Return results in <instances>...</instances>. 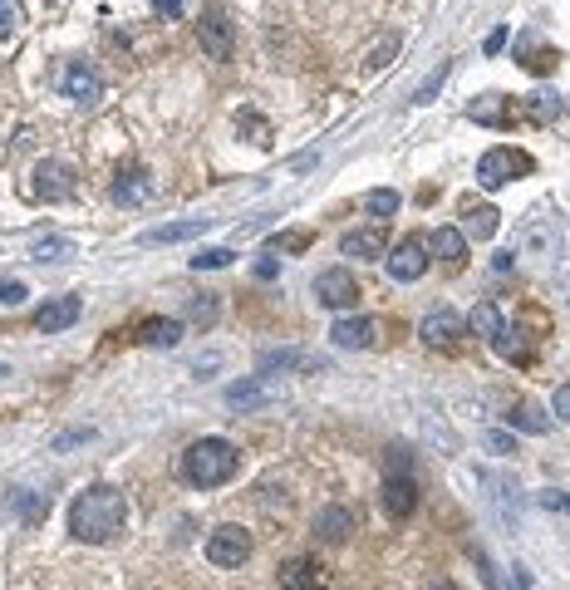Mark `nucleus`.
Here are the masks:
<instances>
[{
  "instance_id": "obj_1",
  "label": "nucleus",
  "mask_w": 570,
  "mask_h": 590,
  "mask_svg": "<svg viewBox=\"0 0 570 590\" xmlns=\"http://www.w3.org/2000/svg\"><path fill=\"white\" fill-rule=\"evenodd\" d=\"M128 522V497L109 487V482H99V487H84L79 497H74V507H69V531L79 536V541H89V546H104V541H114L118 531Z\"/></svg>"
},
{
  "instance_id": "obj_2",
  "label": "nucleus",
  "mask_w": 570,
  "mask_h": 590,
  "mask_svg": "<svg viewBox=\"0 0 570 590\" xmlns=\"http://www.w3.org/2000/svg\"><path fill=\"white\" fill-rule=\"evenodd\" d=\"M241 468V453L231 448L227 438H197L187 453H182V477L192 487H222L231 482Z\"/></svg>"
},
{
  "instance_id": "obj_3",
  "label": "nucleus",
  "mask_w": 570,
  "mask_h": 590,
  "mask_svg": "<svg viewBox=\"0 0 570 590\" xmlns=\"http://www.w3.org/2000/svg\"><path fill=\"white\" fill-rule=\"evenodd\" d=\"M526 173H536V158L531 153H521V148H487L482 158H477V182L482 187H507L512 177H526Z\"/></svg>"
},
{
  "instance_id": "obj_4",
  "label": "nucleus",
  "mask_w": 570,
  "mask_h": 590,
  "mask_svg": "<svg viewBox=\"0 0 570 590\" xmlns=\"http://www.w3.org/2000/svg\"><path fill=\"white\" fill-rule=\"evenodd\" d=\"M246 556H251V536H246V527L227 522V527H217L212 536H207V561H212V566L231 571V566H241Z\"/></svg>"
},
{
  "instance_id": "obj_5",
  "label": "nucleus",
  "mask_w": 570,
  "mask_h": 590,
  "mask_svg": "<svg viewBox=\"0 0 570 590\" xmlns=\"http://www.w3.org/2000/svg\"><path fill=\"white\" fill-rule=\"evenodd\" d=\"M197 45L207 50V59H231L236 50V30H231L227 10H202V20H197Z\"/></svg>"
},
{
  "instance_id": "obj_6",
  "label": "nucleus",
  "mask_w": 570,
  "mask_h": 590,
  "mask_svg": "<svg viewBox=\"0 0 570 590\" xmlns=\"http://www.w3.org/2000/svg\"><path fill=\"white\" fill-rule=\"evenodd\" d=\"M59 89H64V99H74V104H94V99L104 94V74H99L89 59H69L64 74H59Z\"/></svg>"
},
{
  "instance_id": "obj_7",
  "label": "nucleus",
  "mask_w": 570,
  "mask_h": 590,
  "mask_svg": "<svg viewBox=\"0 0 570 590\" xmlns=\"http://www.w3.org/2000/svg\"><path fill=\"white\" fill-rule=\"evenodd\" d=\"M315 300H320L325 310H349V305L359 300V281H354L344 266H330V271L315 276Z\"/></svg>"
},
{
  "instance_id": "obj_8",
  "label": "nucleus",
  "mask_w": 570,
  "mask_h": 590,
  "mask_svg": "<svg viewBox=\"0 0 570 590\" xmlns=\"http://www.w3.org/2000/svg\"><path fill=\"white\" fill-rule=\"evenodd\" d=\"M428 261H433V256H428V241H418V236H403L399 246L384 256V266H389L394 281H418V276L428 271Z\"/></svg>"
},
{
  "instance_id": "obj_9",
  "label": "nucleus",
  "mask_w": 570,
  "mask_h": 590,
  "mask_svg": "<svg viewBox=\"0 0 570 590\" xmlns=\"http://www.w3.org/2000/svg\"><path fill=\"white\" fill-rule=\"evenodd\" d=\"M153 192H158V182L148 168H123L114 177V202L118 207H143V202H153Z\"/></svg>"
},
{
  "instance_id": "obj_10",
  "label": "nucleus",
  "mask_w": 570,
  "mask_h": 590,
  "mask_svg": "<svg viewBox=\"0 0 570 590\" xmlns=\"http://www.w3.org/2000/svg\"><path fill=\"white\" fill-rule=\"evenodd\" d=\"M462 330H467V325L457 320L453 310H428V315H423V325H418L423 345H433V350H453Z\"/></svg>"
},
{
  "instance_id": "obj_11",
  "label": "nucleus",
  "mask_w": 570,
  "mask_h": 590,
  "mask_svg": "<svg viewBox=\"0 0 570 590\" xmlns=\"http://www.w3.org/2000/svg\"><path fill=\"white\" fill-rule=\"evenodd\" d=\"M340 251L349 261H379L389 251V236H384V227H359V232L340 236Z\"/></svg>"
},
{
  "instance_id": "obj_12",
  "label": "nucleus",
  "mask_w": 570,
  "mask_h": 590,
  "mask_svg": "<svg viewBox=\"0 0 570 590\" xmlns=\"http://www.w3.org/2000/svg\"><path fill=\"white\" fill-rule=\"evenodd\" d=\"M281 590H325V566L310 556L281 561Z\"/></svg>"
},
{
  "instance_id": "obj_13",
  "label": "nucleus",
  "mask_w": 570,
  "mask_h": 590,
  "mask_svg": "<svg viewBox=\"0 0 570 590\" xmlns=\"http://www.w3.org/2000/svg\"><path fill=\"white\" fill-rule=\"evenodd\" d=\"M79 295H59V300H45L40 310H35V330H45V335H55V330H69L74 320H79Z\"/></svg>"
},
{
  "instance_id": "obj_14",
  "label": "nucleus",
  "mask_w": 570,
  "mask_h": 590,
  "mask_svg": "<svg viewBox=\"0 0 570 590\" xmlns=\"http://www.w3.org/2000/svg\"><path fill=\"white\" fill-rule=\"evenodd\" d=\"M413 507H418V482H413V472L408 477H384V512L403 522V517H413Z\"/></svg>"
},
{
  "instance_id": "obj_15",
  "label": "nucleus",
  "mask_w": 570,
  "mask_h": 590,
  "mask_svg": "<svg viewBox=\"0 0 570 590\" xmlns=\"http://www.w3.org/2000/svg\"><path fill=\"white\" fill-rule=\"evenodd\" d=\"M30 192H35L40 202H64V197L74 192L69 168H64V163H40V168H35V182H30Z\"/></svg>"
},
{
  "instance_id": "obj_16",
  "label": "nucleus",
  "mask_w": 570,
  "mask_h": 590,
  "mask_svg": "<svg viewBox=\"0 0 570 590\" xmlns=\"http://www.w3.org/2000/svg\"><path fill=\"white\" fill-rule=\"evenodd\" d=\"M330 340H335L340 350H369V345L379 340V325H374L369 315H349V320H340V325L330 330Z\"/></svg>"
},
{
  "instance_id": "obj_17",
  "label": "nucleus",
  "mask_w": 570,
  "mask_h": 590,
  "mask_svg": "<svg viewBox=\"0 0 570 590\" xmlns=\"http://www.w3.org/2000/svg\"><path fill=\"white\" fill-rule=\"evenodd\" d=\"M276 369H300V374H320V369H330L320 354L310 350H266L261 354V374H276Z\"/></svg>"
},
{
  "instance_id": "obj_18",
  "label": "nucleus",
  "mask_w": 570,
  "mask_h": 590,
  "mask_svg": "<svg viewBox=\"0 0 570 590\" xmlns=\"http://www.w3.org/2000/svg\"><path fill=\"white\" fill-rule=\"evenodd\" d=\"M138 345H148V350H172V345H182V320H168V315L143 320V325H138Z\"/></svg>"
},
{
  "instance_id": "obj_19",
  "label": "nucleus",
  "mask_w": 570,
  "mask_h": 590,
  "mask_svg": "<svg viewBox=\"0 0 570 590\" xmlns=\"http://www.w3.org/2000/svg\"><path fill=\"white\" fill-rule=\"evenodd\" d=\"M428 246H433V256H438L448 271H462V266H467V236L457 232V227H438Z\"/></svg>"
},
{
  "instance_id": "obj_20",
  "label": "nucleus",
  "mask_w": 570,
  "mask_h": 590,
  "mask_svg": "<svg viewBox=\"0 0 570 590\" xmlns=\"http://www.w3.org/2000/svg\"><path fill=\"white\" fill-rule=\"evenodd\" d=\"M212 227V217H192V222H168V227H153L143 232V246H177V241H192Z\"/></svg>"
},
{
  "instance_id": "obj_21",
  "label": "nucleus",
  "mask_w": 570,
  "mask_h": 590,
  "mask_svg": "<svg viewBox=\"0 0 570 590\" xmlns=\"http://www.w3.org/2000/svg\"><path fill=\"white\" fill-rule=\"evenodd\" d=\"M349 531H354V517H349V507H320V517H315V536H320V541L340 546Z\"/></svg>"
},
{
  "instance_id": "obj_22",
  "label": "nucleus",
  "mask_w": 570,
  "mask_h": 590,
  "mask_svg": "<svg viewBox=\"0 0 570 590\" xmlns=\"http://www.w3.org/2000/svg\"><path fill=\"white\" fill-rule=\"evenodd\" d=\"M462 217H467V232L477 236V241H492V236H497V227H502V222H497L502 212H497V207H487V202H462Z\"/></svg>"
},
{
  "instance_id": "obj_23",
  "label": "nucleus",
  "mask_w": 570,
  "mask_h": 590,
  "mask_svg": "<svg viewBox=\"0 0 570 590\" xmlns=\"http://www.w3.org/2000/svg\"><path fill=\"white\" fill-rule=\"evenodd\" d=\"M561 109H566V99L551 94V89H536V94L521 99V114L531 118V123H551V118H561Z\"/></svg>"
},
{
  "instance_id": "obj_24",
  "label": "nucleus",
  "mask_w": 570,
  "mask_h": 590,
  "mask_svg": "<svg viewBox=\"0 0 570 590\" xmlns=\"http://www.w3.org/2000/svg\"><path fill=\"white\" fill-rule=\"evenodd\" d=\"M467 330H472V335H482V340H497L507 325H502V310H497L492 300H477V305H472V315H467Z\"/></svg>"
},
{
  "instance_id": "obj_25",
  "label": "nucleus",
  "mask_w": 570,
  "mask_h": 590,
  "mask_svg": "<svg viewBox=\"0 0 570 590\" xmlns=\"http://www.w3.org/2000/svg\"><path fill=\"white\" fill-rule=\"evenodd\" d=\"M507 423H512L516 433H536V438H541V433H551V418H546V413L536 409L531 399H521V404H512V413H507Z\"/></svg>"
},
{
  "instance_id": "obj_26",
  "label": "nucleus",
  "mask_w": 570,
  "mask_h": 590,
  "mask_svg": "<svg viewBox=\"0 0 570 590\" xmlns=\"http://www.w3.org/2000/svg\"><path fill=\"white\" fill-rule=\"evenodd\" d=\"M467 118H472V123H487V128H507V123H512V114H507V99H502V94L477 99V104L467 109Z\"/></svg>"
},
{
  "instance_id": "obj_27",
  "label": "nucleus",
  "mask_w": 570,
  "mask_h": 590,
  "mask_svg": "<svg viewBox=\"0 0 570 590\" xmlns=\"http://www.w3.org/2000/svg\"><path fill=\"white\" fill-rule=\"evenodd\" d=\"M521 251H531V256H556V227H551V222H531V227L521 232Z\"/></svg>"
},
{
  "instance_id": "obj_28",
  "label": "nucleus",
  "mask_w": 570,
  "mask_h": 590,
  "mask_svg": "<svg viewBox=\"0 0 570 590\" xmlns=\"http://www.w3.org/2000/svg\"><path fill=\"white\" fill-rule=\"evenodd\" d=\"M448 74H453V59H443V64H438V69H433V74H428V79L413 89V104H418V109H428V104L438 99V89L448 84Z\"/></svg>"
},
{
  "instance_id": "obj_29",
  "label": "nucleus",
  "mask_w": 570,
  "mask_h": 590,
  "mask_svg": "<svg viewBox=\"0 0 570 590\" xmlns=\"http://www.w3.org/2000/svg\"><path fill=\"white\" fill-rule=\"evenodd\" d=\"M227 404L231 409H261V404H266V389H261L256 379H241V384L227 389Z\"/></svg>"
},
{
  "instance_id": "obj_30",
  "label": "nucleus",
  "mask_w": 570,
  "mask_h": 590,
  "mask_svg": "<svg viewBox=\"0 0 570 590\" xmlns=\"http://www.w3.org/2000/svg\"><path fill=\"white\" fill-rule=\"evenodd\" d=\"M310 241H315V232H305V227H290V232H276V236H271V251L300 256V251H310Z\"/></svg>"
},
{
  "instance_id": "obj_31",
  "label": "nucleus",
  "mask_w": 570,
  "mask_h": 590,
  "mask_svg": "<svg viewBox=\"0 0 570 590\" xmlns=\"http://www.w3.org/2000/svg\"><path fill=\"white\" fill-rule=\"evenodd\" d=\"M364 207H369L374 217H394V212H399V207H403V197H399V192H394V187H374V192L364 197Z\"/></svg>"
},
{
  "instance_id": "obj_32",
  "label": "nucleus",
  "mask_w": 570,
  "mask_h": 590,
  "mask_svg": "<svg viewBox=\"0 0 570 590\" xmlns=\"http://www.w3.org/2000/svg\"><path fill=\"white\" fill-rule=\"evenodd\" d=\"M187 320L207 330V325L217 320V300H212V295H187Z\"/></svg>"
},
{
  "instance_id": "obj_33",
  "label": "nucleus",
  "mask_w": 570,
  "mask_h": 590,
  "mask_svg": "<svg viewBox=\"0 0 570 590\" xmlns=\"http://www.w3.org/2000/svg\"><path fill=\"white\" fill-rule=\"evenodd\" d=\"M69 256H74V241H69V236H50V241L35 246V261H45V266H50V261H69Z\"/></svg>"
},
{
  "instance_id": "obj_34",
  "label": "nucleus",
  "mask_w": 570,
  "mask_h": 590,
  "mask_svg": "<svg viewBox=\"0 0 570 590\" xmlns=\"http://www.w3.org/2000/svg\"><path fill=\"white\" fill-rule=\"evenodd\" d=\"M492 345H497V354H502V359H512V364H521V359H526V340H521V325H516V330H502V335H497Z\"/></svg>"
},
{
  "instance_id": "obj_35",
  "label": "nucleus",
  "mask_w": 570,
  "mask_h": 590,
  "mask_svg": "<svg viewBox=\"0 0 570 590\" xmlns=\"http://www.w3.org/2000/svg\"><path fill=\"white\" fill-rule=\"evenodd\" d=\"M231 261H236V251L212 246V251H197V256H192V271H222V266H231Z\"/></svg>"
},
{
  "instance_id": "obj_36",
  "label": "nucleus",
  "mask_w": 570,
  "mask_h": 590,
  "mask_svg": "<svg viewBox=\"0 0 570 590\" xmlns=\"http://www.w3.org/2000/svg\"><path fill=\"white\" fill-rule=\"evenodd\" d=\"M521 64H526V69H531V74H551V69H556V64H561V55H556V50H551V45H536V50H531V55L521 59Z\"/></svg>"
},
{
  "instance_id": "obj_37",
  "label": "nucleus",
  "mask_w": 570,
  "mask_h": 590,
  "mask_svg": "<svg viewBox=\"0 0 570 590\" xmlns=\"http://www.w3.org/2000/svg\"><path fill=\"white\" fill-rule=\"evenodd\" d=\"M413 472V453L408 448H389L384 453V477H408Z\"/></svg>"
},
{
  "instance_id": "obj_38",
  "label": "nucleus",
  "mask_w": 570,
  "mask_h": 590,
  "mask_svg": "<svg viewBox=\"0 0 570 590\" xmlns=\"http://www.w3.org/2000/svg\"><path fill=\"white\" fill-rule=\"evenodd\" d=\"M15 25H20V5L15 0H0V40H10Z\"/></svg>"
},
{
  "instance_id": "obj_39",
  "label": "nucleus",
  "mask_w": 570,
  "mask_h": 590,
  "mask_svg": "<svg viewBox=\"0 0 570 590\" xmlns=\"http://www.w3.org/2000/svg\"><path fill=\"white\" fill-rule=\"evenodd\" d=\"M89 438H94V428H69V433H59L50 448H55V453H69L74 443H89Z\"/></svg>"
},
{
  "instance_id": "obj_40",
  "label": "nucleus",
  "mask_w": 570,
  "mask_h": 590,
  "mask_svg": "<svg viewBox=\"0 0 570 590\" xmlns=\"http://www.w3.org/2000/svg\"><path fill=\"white\" fill-rule=\"evenodd\" d=\"M394 50H399V40H384V45H379V50H374V55L364 59V69H369V74H379V69H384V64H389V59H394Z\"/></svg>"
},
{
  "instance_id": "obj_41",
  "label": "nucleus",
  "mask_w": 570,
  "mask_h": 590,
  "mask_svg": "<svg viewBox=\"0 0 570 590\" xmlns=\"http://www.w3.org/2000/svg\"><path fill=\"white\" fill-rule=\"evenodd\" d=\"M25 286L20 281H0V305H25Z\"/></svg>"
},
{
  "instance_id": "obj_42",
  "label": "nucleus",
  "mask_w": 570,
  "mask_h": 590,
  "mask_svg": "<svg viewBox=\"0 0 570 590\" xmlns=\"http://www.w3.org/2000/svg\"><path fill=\"white\" fill-rule=\"evenodd\" d=\"M551 413H561V418L570 423V384H561V389L551 394Z\"/></svg>"
},
{
  "instance_id": "obj_43",
  "label": "nucleus",
  "mask_w": 570,
  "mask_h": 590,
  "mask_svg": "<svg viewBox=\"0 0 570 590\" xmlns=\"http://www.w3.org/2000/svg\"><path fill=\"white\" fill-rule=\"evenodd\" d=\"M541 507H551V512H570V492H541Z\"/></svg>"
},
{
  "instance_id": "obj_44",
  "label": "nucleus",
  "mask_w": 570,
  "mask_h": 590,
  "mask_svg": "<svg viewBox=\"0 0 570 590\" xmlns=\"http://www.w3.org/2000/svg\"><path fill=\"white\" fill-rule=\"evenodd\" d=\"M153 10H158L163 20H177V15L187 10V0H153Z\"/></svg>"
},
{
  "instance_id": "obj_45",
  "label": "nucleus",
  "mask_w": 570,
  "mask_h": 590,
  "mask_svg": "<svg viewBox=\"0 0 570 590\" xmlns=\"http://www.w3.org/2000/svg\"><path fill=\"white\" fill-rule=\"evenodd\" d=\"M487 448L492 453H512L516 443H512V433H487Z\"/></svg>"
},
{
  "instance_id": "obj_46",
  "label": "nucleus",
  "mask_w": 570,
  "mask_h": 590,
  "mask_svg": "<svg viewBox=\"0 0 570 590\" xmlns=\"http://www.w3.org/2000/svg\"><path fill=\"white\" fill-rule=\"evenodd\" d=\"M502 45H507V25H497V30L487 35V55H502Z\"/></svg>"
},
{
  "instance_id": "obj_47",
  "label": "nucleus",
  "mask_w": 570,
  "mask_h": 590,
  "mask_svg": "<svg viewBox=\"0 0 570 590\" xmlns=\"http://www.w3.org/2000/svg\"><path fill=\"white\" fill-rule=\"evenodd\" d=\"M256 276H261V281H271V276H276V261H271V256H266V261H256Z\"/></svg>"
},
{
  "instance_id": "obj_48",
  "label": "nucleus",
  "mask_w": 570,
  "mask_h": 590,
  "mask_svg": "<svg viewBox=\"0 0 570 590\" xmlns=\"http://www.w3.org/2000/svg\"><path fill=\"white\" fill-rule=\"evenodd\" d=\"M5 374H10V364H0V379H5Z\"/></svg>"
},
{
  "instance_id": "obj_49",
  "label": "nucleus",
  "mask_w": 570,
  "mask_h": 590,
  "mask_svg": "<svg viewBox=\"0 0 570 590\" xmlns=\"http://www.w3.org/2000/svg\"><path fill=\"white\" fill-rule=\"evenodd\" d=\"M433 590H457V586H433Z\"/></svg>"
},
{
  "instance_id": "obj_50",
  "label": "nucleus",
  "mask_w": 570,
  "mask_h": 590,
  "mask_svg": "<svg viewBox=\"0 0 570 590\" xmlns=\"http://www.w3.org/2000/svg\"><path fill=\"white\" fill-rule=\"evenodd\" d=\"M566 114H570V99H566Z\"/></svg>"
}]
</instances>
